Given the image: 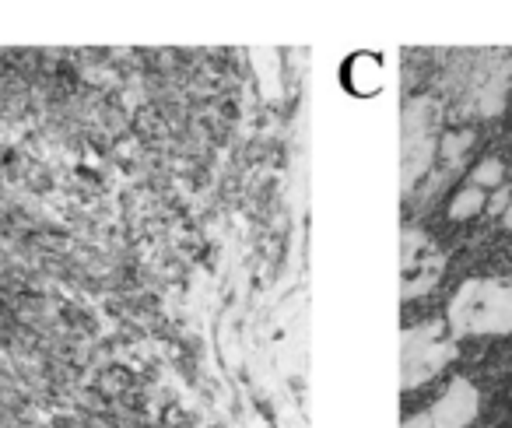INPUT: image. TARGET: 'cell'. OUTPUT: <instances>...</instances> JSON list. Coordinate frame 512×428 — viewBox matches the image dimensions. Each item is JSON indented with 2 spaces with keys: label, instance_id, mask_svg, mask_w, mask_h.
Here are the masks:
<instances>
[{
  "label": "cell",
  "instance_id": "obj_7",
  "mask_svg": "<svg viewBox=\"0 0 512 428\" xmlns=\"http://www.w3.org/2000/svg\"><path fill=\"white\" fill-rule=\"evenodd\" d=\"M505 225H512V207H509V214H505Z\"/></svg>",
  "mask_w": 512,
  "mask_h": 428
},
{
  "label": "cell",
  "instance_id": "obj_3",
  "mask_svg": "<svg viewBox=\"0 0 512 428\" xmlns=\"http://www.w3.org/2000/svg\"><path fill=\"white\" fill-rule=\"evenodd\" d=\"M428 414H432L439 428H463L477 414V390L467 383V379H456V383L446 390V397H442Z\"/></svg>",
  "mask_w": 512,
  "mask_h": 428
},
{
  "label": "cell",
  "instance_id": "obj_1",
  "mask_svg": "<svg viewBox=\"0 0 512 428\" xmlns=\"http://www.w3.org/2000/svg\"><path fill=\"white\" fill-rule=\"evenodd\" d=\"M456 334H509L512 330V288L498 281H470L449 306Z\"/></svg>",
  "mask_w": 512,
  "mask_h": 428
},
{
  "label": "cell",
  "instance_id": "obj_6",
  "mask_svg": "<svg viewBox=\"0 0 512 428\" xmlns=\"http://www.w3.org/2000/svg\"><path fill=\"white\" fill-rule=\"evenodd\" d=\"M404 428H439V425H435V418H432V414H418V418H411Z\"/></svg>",
  "mask_w": 512,
  "mask_h": 428
},
{
  "label": "cell",
  "instance_id": "obj_4",
  "mask_svg": "<svg viewBox=\"0 0 512 428\" xmlns=\"http://www.w3.org/2000/svg\"><path fill=\"white\" fill-rule=\"evenodd\" d=\"M484 207V193L481 186H470V190H463L460 197L453 200V207H449V214L453 218H470V214H477Z\"/></svg>",
  "mask_w": 512,
  "mask_h": 428
},
{
  "label": "cell",
  "instance_id": "obj_5",
  "mask_svg": "<svg viewBox=\"0 0 512 428\" xmlns=\"http://www.w3.org/2000/svg\"><path fill=\"white\" fill-rule=\"evenodd\" d=\"M498 179H502V162H495V158H491V162L477 165V172H474V183L477 186H495Z\"/></svg>",
  "mask_w": 512,
  "mask_h": 428
},
{
  "label": "cell",
  "instance_id": "obj_2",
  "mask_svg": "<svg viewBox=\"0 0 512 428\" xmlns=\"http://www.w3.org/2000/svg\"><path fill=\"white\" fill-rule=\"evenodd\" d=\"M449 358V348L439 344L435 337H425V330H411L404 337V369L407 383H421L425 376L442 369V362Z\"/></svg>",
  "mask_w": 512,
  "mask_h": 428
}]
</instances>
